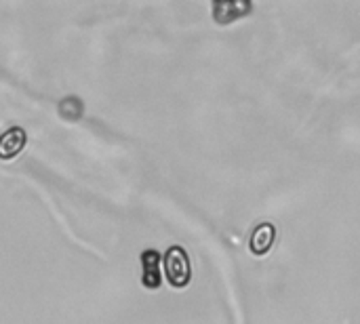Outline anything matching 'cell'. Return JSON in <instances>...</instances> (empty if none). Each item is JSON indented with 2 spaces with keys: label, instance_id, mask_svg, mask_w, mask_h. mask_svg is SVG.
<instances>
[{
  "label": "cell",
  "instance_id": "8992f818",
  "mask_svg": "<svg viewBox=\"0 0 360 324\" xmlns=\"http://www.w3.org/2000/svg\"><path fill=\"white\" fill-rule=\"evenodd\" d=\"M59 114L65 116V118H70V120H76V118H80V114H82V103H80L76 97H68V99L61 101Z\"/></svg>",
  "mask_w": 360,
  "mask_h": 324
},
{
  "label": "cell",
  "instance_id": "7a4b0ae2",
  "mask_svg": "<svg viewBox=\"0 0 360 324\" xmlns=\"http://www.w3.org/2000/svg\"><path fill=\"white\" fill-rule=\"evenodd\" d=\"M27 135L21 127H11L0 135V160H13L23 152Z\"/></svg>",
  "mask_w": 360,
  "mask_h": 324
},
{
  "label": "cell",
  "instance_id": "3957f363",
  "mask_svg": "<svg viewBox=\"0 0 360 324\" xmlns=\"http://www.w3.org/2000/svg\"><path fill=\"white\" fill-rule=\"evenodd\" d=\"M141 283L146 289H158L160 287V255L154 249H148L141 253Z\"/></svg>",
  "mask_w": 360,
  "mask_h": 324
},
{
  "label": "cell",
  "instance_id": "6da1fadb",
  "mask_svg": "<svg viewBox=\"0 0 360 324\" xmlns=\"http://www.w3.org/2000/svg\"><path fill=\"white\" fill-rule=\"evenodd\" d=\"M165 276L171 287L184 289L192 280V266L190 257L184 247H171L165 253Z\"/></svg>",
  "mask_w": 360,
  "mask_h": 324
},
{
  "label": "cell",
  "instance_id": "5b68a950",
  "mask_svg": "<svg viewBox=\"0 0 360 324\" xmlns=\"http://www.w3.org/2000/svg\"><path fill=\"white\" fill-rule=\"evenodd\" d=\"M251 6L247 2H215L213 15L217 23H230L238 17H243Z\"/></svg>",
  "mask_w": 360,
  "mask_h": 324
},
{
  "label": "cell",
  "instance_id": "277c9868",
  "mask_svg": "<svg viewBox=\"0 0 360 324\" xmlns=\"http://www.w3.org/2000/svg\"><path fill=\"white\" fill-rule=\"evenodd\" d=\"M274 240H276V228L270 223H262L259 228H255L251 236V251L255 255H266L272 249Z\"/></svg>",
  "mask_w": 360,
  "mask_h": 324
}]
</instances>
